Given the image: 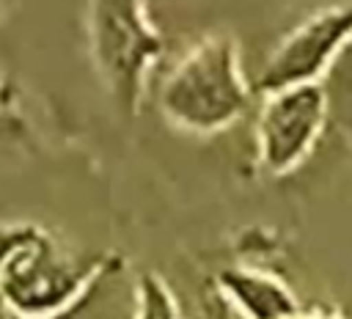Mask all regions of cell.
Instances as JSON below:
<instances>
[{
	"instance_id": "cell-1",
	"label": "cell",
	"mask_w": 352,
	"mask_h": 319,
	"mask_svg": "<svg viewBox=\"0 0 352 319\" xmlns=\"http://www.w3.org/2000/svg\"><path fill=\"white\" fill-rule=\"evenodd\" d=\"M160 110L187 132L209 135L234 124L248 107V82L236 44L209 36L195 44L162 80Z\"/></svg>"
},
{
	"instance_id": "cell-2",
	"label": "cell",
	"mask_w": 352,
	"mask_h": 319,
	"mask_svg": "<svg viewBox=\"0 0 352 319\" xmlns=\"http://www.w3.org/2000/svg\"><path fill=\"white\" fill-rule=\"evenodd\" d=\"M88 36L96 69L121 110L135 113L162 38L148 22L146 0H91Z\"/></svg>"
},
{
	"instance_id": "cell-4",
	"label": "cell",
	"mask_w": 352,
	"mask_h": 319,
	"mask_svg": "<svg viewBox=\"0 0 352 319\" xmlns=\"http://www.w3.org/2000/svg\"><path fill=\"white\" fill-rule=\"evenodd\" d=\"M330 113V94L322 82H300L264 94L256 121L258 160L270 173L297 168L319 140Z\"/></svg>"
},
{
	"instance_id": "cell-3",
	"label": "cell",
	"mask_w": 352,
	"mask_h": 319,
	"mask_svg": "<svg viewBox=\"0 0 352 319\" xmlns=\"http://www.w3.org/2000/svg\"><path fill=\"white\" fill-rule=\"evenodd\" d=\"M88 272L47 239H14L0 264V300L22 319L63 314L85 286Z\"/></svg>"
},
{
	"instance_id": "cell-7",
	"label": "cell",
	"mask_w": 352,
	"mask_h": 319,
	"mask_svg": "<svg viewBox=\"0 0 352 319\" xmlns=\"http://www.w3.org/2000/svg\"><path fill=\"white\" fill-rule=\"evenodd\" d=\"M135 319H179V305L165 286V280L154 272L138 278V314Z\"/></svg>"
},
{
	"instance_id": "cell-5",
	"label": "cell",
	"mask_w": 352,
	"mask_h": 319,
	"mask_svg": "<svg viewBox=\"0 0 352 319\" xmlns=\"http://www.w3.org/2000/svg\"><path fill=\"white\" fill-rule=\"evenodd\" d=\"M349 41L352 6H333L308 16L272 50L261 66L258 88L270 94L286 85L322 82L324 72L338 60Z\"/></svg>"
},
{
	"instance_id": "cell-8",
	"label": "cell",
	"mask_w": 352,
	"mask_h": 319,
	"mask_svg": "<svg viewBox=\"0 0 352 319\" xmlns=\"http://www.w3.org/2000/svg\"><path fill=\"white\" fill-rule=\"evenodd\" d=\"M294 319H341V316H336V314H311V316H302V314H297Z\"/></svg>"
},
{
	"instance_id": "cell-6",
	"label": "cell",
	"mask_w": 352,
	"mask_h": 319,
	"mask_svg": "<svg viewBox=\"0 0 352 319\" xmlns=\"http://www.w3.org/2000/svg\"><path fill=\"white\" fill-rule=\"evenodd\" d=\"M220 286L245 319H294L300 314L289 286L267 272L226 270L220 275Z\"/></svg>"
}]
</instances>
